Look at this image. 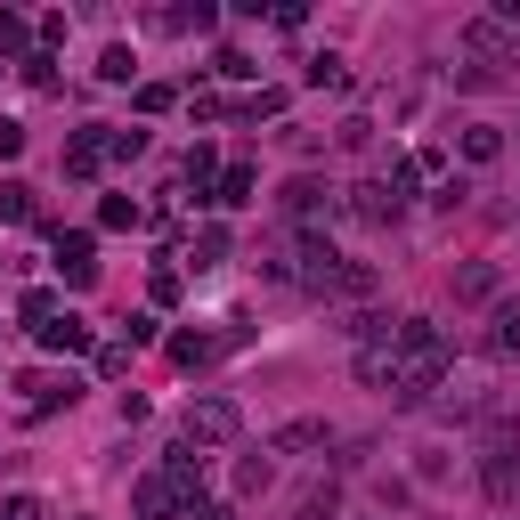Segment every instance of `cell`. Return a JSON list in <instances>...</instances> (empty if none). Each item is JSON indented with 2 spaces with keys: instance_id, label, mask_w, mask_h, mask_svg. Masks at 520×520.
Wrapping results in <instances>:
<instances>
[{
  "instance_id": "cell-19",
  "label": "cell",
  "mask_w": 520,
  "mask_h": 520,
  "mask_svg": "<svg viewBox=\"0 0 520 520\" xmlns=\"http://www.w3.org/2000/svg\"><path fill=\"white\" fill-rule=\"evenodd\" d=\"M496 155H504V130L496 122H472L464 130V163H496Z\"/></svg>"
},
{
  "instance_id": "cell-9",
  "label": "cell",
  "mask_w": 520,
  "mask_h": 520,
  "mask_svg": "<svg viewBox=\"0 0 520 520\" xmlns=\"http://www.w3.org/2000/svg\"><path fill=\"white\" fill-rule=\"evenodd\" d=\"M33 342H41L49 358H74V350H90V325H82V317H49V325H33Z\"/></svg>"
},
{
  "instance_id": "cell-2",
  "label": "cell",
  "mask_w": 520,
  "mask_h": 520,
  "mask_svg": "<svg viewBox=\"0 0 520 520\" xmlns=\"http://www.w3.org/2000/svg\"><path fill=\"white\" fill-rule=\"evenodd\" d=\"M236 431H244L236 399H195V407H187V447H228Z\"/></svg>"
},
{
  "instance_id": "cell-15",
  "label": "cell",
  "mask_w": 520,
  "mask_h": 520,
  "mask_svg": "<svg viewBox=\"0 0 520 520\" xmlns=\"http://www.w3.org/2000/svg\"><path fill=\"white\" fill-rule=\"evenodd\" d=\"M187 260H195V269H220V260H228V228L204 220V228H195V244H187Z\"/></svg>"
},
{
  "instance_id": "cell-4",
  "label": "cell",
  "mask_w": 520,
  "mask_h": 520,
  "mask_svg": "<svg viewBox=\"0 0 520 520\" xmlns=\"http://www.w3.org/2000/svg\"><path fill=\"white\" fill-rule=\"evenodd\" d=\"M277 204H285V220H317V212H334V187H325L317 171H301V179H285Z\"/></svg>"
},
{
  "instance_id": "cell-18",
  "label": "cell",
  "mask_w": 520,
  "mask_h": 520,
  "mask_svg": "<svg viewBox=\"0 0 520 520\" xmlns=\"http://www.w3.org/2000/svg\"><path fill=\"white\" fill-rule=\"evenodd\" d=\"M0 57H17V65L33 57V25H25L17 9H0Z\"/></svg>"
},
{
  "instance_id": "cell-20",
  "label": "cell",
  "mask_w": 520,
  "mask_h": 520,
  "mask_svg": "<svg viewBox=\"0 0 520 520\" xmlns=\"http://www.w3.org/2000/svg\"><path fill=\"white\" fill-rule=\"evenodd\" d=\"M130 155H147V130L139 122H122V130L106 122V163H130Z\"/></svg>"
},
{
  "instance_id": "cell-29",
  "label": "cell",
  "mask_w": 520,
  "mask_h": 520,
  "mask_svg": "<svg viewBox=\"0 0 520 520\" xmlns=\"http://www.w3.org/2000/svg\"><path fill=\"white\" fill-rule=\"evenodd\" d=\"M163 106H179V90L171 82H139V114H163Z\"/></svg>"
},
{
  "instance_id": "cell-11",
  "label": "cell",
  "mask_w": 520,
  "mask_h": 520,
  "mask_svg": "<svg viewBox=\"0 0 520 520\" xmlns=\"http://www.w3.org/2000/svg\"><path fill=\"white\" fill-rule=\"evenodd\" d=\"M204 204H220V212H244V204H252V163H228V171H220V187L204 195Z\"/></svg>"
},
{
  "instance_id": "cell-30",
  "label": "cell",
  "mask_w": 520,
  "mask_h": 520,
  "mask_svg": "<svg viewBox=\"0 0 520 520\" xmlns=\"http://www.w3.org/2000/svg\"><path fill=\"white\" fill-rule=\"evenodd\" d=\"M212 74H228V82H244V74H252V57H244V49H220V57H212Z\"/></svg>"
},
{
  "instance_id": "cell-31",
  "label": "cell",
  "mask_w": 520,
  "mask_h": 520,
  "mask_svg": "<svg viewBox=\"0 0 520 520\" xmlns=\"http://www.w3.org/2000/svg\"><path fill=\"white\" fill-rule=\"evenodd\" d=\"M147 293H155V309H171V301H179V269H155V285H147Z\"/></svg>"
},
{
  "instance_id": "cell-10",
  "label": "cell",
  "mask_w": 520,
  "mask_h": 520,
  "mask_svg": "<svg viewBox=\"0 0 520 520\" xmlns=\"http://www.w3.org/2000/svg\"><path fill=\"white\" fill-rule=\"evenodd\" d=\"M57 269H65V285H98V260H90V236L82 228L57 236Z\"/></svg>"
},
{
  "instance_id": "cell-32",
  "label": "cell",
  "mask_w": 520,
  "mask_h": 520,
  "mask_svg": "<svg viewBox=\"0 0 520 520\" xmlns=\"http://www.w3.org/2000/svg\"><path fill=\"white\" fill-rule=\"evenodd\" d=\"M0 520H41V504L33 496H0Z\"/></svg>"
},
{
  "instance_id": "cell-6",
  "label": "cell",
  "mask_w": 520,
  "mask_h": 520,
  "mask_svg": "<svg viewBox=\"0 0 520 520\" xmlns=\"http://www.w3.org/2000/svg\"><path fill=\"white\" fill-rule=\"evenodd\" d=\"M350 212H358L366 228H390V220H399L407 204H399V195H390V179H366V187H350Z\"/></svg>"
},
{
  "instance_id": "cell-3",
  "label": "cell",
  "mask_w": 520,
  "mask_h": 520,
  "mask_svg": "<svg viewBox=\"0 0 520 520\" xmlns=\"http://www.w3.org/2000/svg\"><path fill=\"white\" fill-rule=\"evenodd\" d=\"M163 480H171L179 512H195V504H204V455H195V447H171V455H163Z\"/></svg>"
},
{
  "instance_id": "cell-13",
  "label": "cell",
  "mask_w": 520,
  "mask_h": 520,
  "mask_svg": "<svg viewBox=\"0 0 520 520\" xmlns=\"http://www.w3.org/2000/svg\"><path fill=\"white\" fill-rule=\"evenodd\" d=\"M301 82H309V90H350V65H342L334 49H317V57L301 65Z\"/></svg>"
},
{
  "instance_id": "cell-17",
  "label": "cell",
  "mask_w": 520,
  "mask_h": 520,
  "mask_svg": "<svg viewBox=\"0 0 520 520\" xmlns=\"http://www.w3.org/2000/svg\"><path fill=\"white\" fill-rule=\"evenodd\" d=\"M455 301H496V260H472V269L455 277Z\"/></svg>"
},
{
  "instance_id": "cell-26",
  "label": "cell",
  "mask_w": 520,
  "mask_h": 520,
  "mask_svg": "<svg viewBox=\"0 0 520 520\" xmlns=\"http://www.w3.org/2000/svg\"><path fill=\"white\" fill-rule=\"evenodd\" d=\"M260 488H269V455H244L236 464V496H260Z\"/></svg>"
},
{
  "instance_id": "cell-7",
  "label": "cell",
  "mask_w": 520,
  "mask_h": 520,
  "mask_svg": "<svg viewBox=\"0 0 520 520\" xmlns=\"http://www.w3.org/2000/svg\"><path fill=\"white\" fill-rule=\"evenodd\" d=\"M65 171H74V179H98L106 171V122H90V130L65 139Z\"/></svg>"
},
{
  "instance_id": "cell-8",
  "label": "cell",
  "mask_w": 520,
  "mask_h": 520,
  "mask_svg": "<svg viewBox=\"0 0 520 520\" xmlns=\"http://www.w3.org/2000/svg\"><path fill=\"white\" fill-rule=\"evenodd\" d=\"M130 512H139V520H187L179 512V496H171V480L163 472H147L139 488H130Z\"/></svg>"
},
{
  "instance_id": "cell-21",
  "label": "cell",
  "mask_w": 520,
  "mask_h": 520,
  "mask_svg": "<svg viewBox=\"0 0 520 520\" xmlns=\"http://www.w3.org/2000/svg\"><path fill=\"white\" fill-rule=\"evenodd\" d=\"M33 212H41V204H33V187H25V179H0V220L17 228V220H33Z\"/></svg>"
},
{
  "instance_id": "cell-5",
  "label": "cell",
  "mask_w": 520,
  "mask_h": 520,
  "mask_svg": "<svg viewBox=\"0 0 520 520\" xmlns=\"http://www.w3.org/2000/svg\"><path fill=\"white\" fill-rule=\"evenodd\" d=\"M464 49L480 57V65H472V74L488 82V65H504V57H512V33H504L496 17H472V25H464Z\"/></svg>"
},
{
  "instance_id": "cell-16",
  "label": "cell",
  "mask_w": 520,
  "mask_h": 520,
  "mask_svg": "<svg viewBox=\"0 0 520 520\" xmlns=\"http://www.w3.org/2000/svg\"><path fill=\"white\" fill-rule=\"evenodd\" d=\"M488 350H496V358H520V301H504V309H496V325H488Z\"/></svg>"
},
{
  "instance_id": "cell-14",
  "label": "cell",
  "mask_w": 520,
  "mask_h": 520,
  "mask_svg": "<svg viewBox=\"0 0 520 520\" xmlns=\"http://www.w3.org/2000/svg\"><path fill=\"white\" fill-rule=\"evenodd\" d=\"M325 439H334L325 423H285V431L269 439V455H309V447H325Z\"/></svg>"
},
{
  "instance_id": "cell-25",
  "label": "cell",
  "mask_w": 520,
  "mask_h": 520,
  "mask_svg": "<svg viewBox=\"0 0 520 520\" xmlns=\"http://www.w3.org/2000/svg\"><path fill=\"white\" fill-rule=\"evenodd\" d=\"M130 74H139V57H130V49H122V41H114V49H106V57H98V82H130Z\"/></svg>"
},
{
  "instance_id": "cell-12",
  "label": "cell",
  "mask_w": 520,
  "mask_h": 520,
  "mask_svg": "<svg viewBox=\"0 0 520 520\" xmlns=\"http://www.w3.org/2000/svg\"><path fill=\"white\" fill-rule=\"evenodd\" d=\"M220 350H228V342H220V334H171V358H179V366H187V374H195V366H212V358H220Z\"/></svg>"
},
{
  "instance_id": "cell-22",
  "label": "cell",
  "mask_w": 520,
  "mask_h": 520,
  "mask_svg": "<svg viewBox=\"0 0 520 520\" xmlns=\"http://www.w3.org/2000/svg\"><path fill=\"white\" fill-rule=\"evenodd\" d=\"M334 512H342V480H325V488H309V496H301V512H293V520H334Z\"/></svg>"
},
{
  "instance_id": "cell-1",
  "label": "cell",
  "mask_w": 520,
  "mask_h": 520,
  "mask_svg": "<svg viewBox=\"0 0 520 520\" xmlns=\"http://www.w3.org/2000/svg\"><path fill=\"white\" fill-rule=\"evenodd\" d=\"M447 366H455L447 334H439L431 317H407V325H399V350H390V399H399V407H423L431 390L447 382Z\"/></svg>"
},
{
  "instance_id": "cell-23",
  "label": "cell",
  "mask_w": 520,
  "mask_h": 520,
  "mask_svg": "<svg viewBox=\"0 0 520 520\" xmlns=\"http://www.w3.org/2000/svg\"><path fill=\"white\" fill-rule=\"evenodd\" d=\"M147 212L139 204H130V195H106V204H98V228H139Z\"/></svg>"
},
{
  "instance_id": "cell-27",
  "label": "cell",
  "mask_w": 520,
  "mask_h": 520,
  "mask_svg": "<svg viewBox=\"0 0 520 520\" xmlns=\"http://www.w3.org/2000/svg\"><path fill=\"white\" fill-rule=\"evenodd\" d=\"M212 171H220V155L195 139V147H187V179H195V195H204V179H212Z\"/></svg>"
},
{
  "instance_id": "cell-33",
  "label": "cell",
  "mask_w": 520,
  "mask_h": 520,
  "mask_svg": "<svg viewBox=\"0 0 520 520\" xmlns=\"http://www.w3.org/2000/svg\"><path fill=\"white\" fill-rule=\"evenodd\" d=\"M0 155H25V130L17 122H0Z\"/></svg>"
},
{
  "instance_id": "cell-24",
  "label": "cell",
  "mask_w": 520,
  "mask_h": 520,
  "mask_svg": "<svg viewBox=\"0 0 520 520\" xmlns=\"http://www.w3.org/2000/svg\"><path fill=\"white\" fill-rule=\"evenodd\" d=\"M334 293H350V301H366V293H374V269H366V260H342V277H334Z\"/></svg>"
},
{
  "instance_id": "cell-28",
  "label": "cell",
  "mask_w": 520,
  "mask_h": 520,
  "mask_svg": "<svg viewBox=\"0 0 520 520\" xmlns=\"http://www.w3.org/2000/svg\"><path fill=\"white\" fill-rule=\"evenodd\" d=\"M236 114H244V122H260V114H285V90H252Z\"/></svg>"
}]
</instances>
